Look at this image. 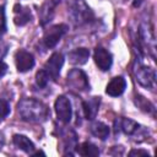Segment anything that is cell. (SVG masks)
Masks as SVG:
<instances>
[{"label":"cell","instance_id":"obj_2","mask_svg":"<svg viewBox=\"0 0 157 157\" xmlns=\"http://www.w3.org/2000/svg\"><path fill=\"white\" fill-rule=\"evenodd\" d=\"M69 13H70V17L74 21V23L77 26H82L85 23H88L94 17L93 11L86 4L85 0H74L71 2Z\"/></svg>","mask_w":157,"mask_h":157},{"label":"cell","instance_id":"obj_10","mask_svg":"<svg viewBox=\"0 0 157 157\" xmlns=\"http://www.w3.org/2000/svg\"><path fill=\"white\" fill-rule=\"evenodd\" d=\"M140 38L144 43V45L147 48V50L151 52V55L152 58H155V44H156V40H155V36H153V31L148 27L147 23H142L140 26Z\"/></svg>","mask_w":157,"mask_h":157},{"label":"cell","instance_id":"obj_26","mask_svg":"<svg viewBox=\"0 0 157 157\" xmlns=\"http://www.w3.org/2000/svg\"><path fill=\"white\" fill-rule=\"evenodd\" d=\"M144 1H145V0H134L132 5H134V7H139V6H141V4H142Z\"/></svg>","mask_w":157,"mask_h":157},{"label":"cell","instance_id":"obj_11","mask_svg":"<svg viewBox=\"0 0 157 157\" xmlns=\"http://www.w3.org/2000/svg\"><path fill=\"white\" fill-rule=\"evenodd\" d=\"M125 88H126L125 78L123 76H115L108 82V85L105 87V93L112 97H118L124 93Z\"/></svg>","mask_w":157,"mask_h":157},{"label":"cell","instance_id":"obj_4","mask_svg":"<svg viewBox=\"0 0 157 157\" xmlns=\"http://www.w3.org/2000/svg\"><path fill=\"white\" fill-rule=\"evenodd\" d=\"M66 82L67 85L76 90V91H87L90 90V82L88 77L81 69H72L67 72L66 76Z\"/></svg>","mask_w":157,"mask_h":157},{"label":"cell","instance_id":"obj_7","mask_svg":"<svg viewBox=\"0 0 157 157\" xmlns=\"http://www.w3.org/2000/svg\"><path fill=\"white\" fill-rule=\"evenodd\" d=\"M64 55L59 52L52 54V56L47 60V63L44 64V71L49 75L50 80H56L59 76H60V71H61V67L64 65Z\"/></svg>","mask_w":157,"mask_h":157},{"label":"cell","instance_id":"obj_24","mask_svg":"<svg viewBox=\"0 0 157 157\" xmlns=\"http://www.w3.org/2000/svg\"><path fill=\"white\" fill-rule=\"evenodd\" d=\"M129 155L130 156H134V155H137V156H140V155H142V156H150V153L147 151H145V150H131L129 152Z\"/></svg>","mask_w":157,"mask_h":157},{"label":"cell","instance_id":"obj_3","mask_svg":"<svg viewBox=\"0 0 157 157\" xmlns=\"http://www.w3.org/2000/svg\"><path fill=\"white\" fill-rule=\"evenodd\" d=\"M134 76L136 82H139V85H141L145 88H155L156 86V71L152 67L145 66L142 64H137V66H135L134 69Z\"/></svg>","mask_w":157,"mask_h":157},{"label":"cell","instance_id":"obj_8","mask_svg":"<svg viewBox=\"0 0 157 157\" xmlns=\"http://www.w3.org/2000/svg\"><path fill=\"white\" fill-rule=\"evenodd\" d=\"M93 60H94L96 65L98 66V69L102 70V71L109 70L110 66H112V64H113V56H112L110 52H108L103 47H97L94 49Z\"/></svg>","mask_w":157,"mask_h":157},{"label":"cell","instance_id":"obj_12","mask_svg":"<svg viewBox=\"0 0 157 157\" xmlns=\"http://www.w3.org/2000/svg\"><path fill=\"white\" fill-rule=\"evenodd\" d=\"M99 103H101L99 97H91L90 99L82 102V110L86 119L93 120L96 118L99 109Z\"/></svg>","mask_w":157,"mask_h":157},{"label":"cell","instance_id":"obj_27","mask_svg":"<svg viewBox=\"0 0 157 157\" xmlns=\"http://www.w3.org/2000/svg\"><path fill=\"white\" fill-rule=\"evenodd\" d=\"M2 145H4V137H2V135H1V132H0V150H1Z\"/></svg>","mask_w":157,"mask_h":157},{"label":"cell","instance_id":"obj_15","mask_svg":"<svg viewBox=\"0 0 157 157\" xmlns=\"http://www.w3.org/2000/svg\"><path fill=\"white\" fill-rule=\"evenodd\" d=\"M12 142L13 145L20 148L21 151L26 152V153H32L34 151V144L25 135H21V134H15L13 137H12Z\"/></svg>","mask_w":157,"mask_h":157},{"label":"cell","instance_id":"obj_18","mask_svg":"<svg viewBox=\"0 0 157 157\" xmlns=\"http://www.w3.org/2000/svg\"><path fill=\"white\" fill-rule=\"evenodd\" d=\"M77 153L85 157H97L99 155V150L96 145H93L92 142H82L78 147H77Z\"/></svg>","mask_w":157,"mask_h":157},{"label":"cell","instance_id":"obj_19","mask_svg":"<svg viewBox=\"0 0 157 157\" xmlns=\"http://www.w3.org/2000/svg\"><path fill=\"white\" fill-rule=\"evenodd\" d=\"M135 104L137 105V108H140L141 110H144L146 113H153L155 112L153 104L142 96H136L135 97Z\"/></svg>","mask_w":157,"mask_h":157},{"label":"cell","instance_id":"obj_14","mask_svg":"<svg viewBox=\"0 0 157 157\" xmlns=\"http://www.w3.org/2000/svg\"><path fill=\"white\" fill-rule=\"evenodd\" d=\"M90 58V50L86 48H77L69 53V61L72 65H83Z\"/></svg>","mask_w":157,"mask_h":157},{"label":"cell","instance_id":"obj_23","mask_svg":"<svg viewBox=\"0 0 157 157\" xmlns=\"http://www.w3.org/2000/svg\"><path fill=\"white\" fill-rule=\"evenodd\" d=\"M7 49H9V45L6 43H4L2 40H0V59H2L6 55Z\"/></svg>","mask_w":157,"mask_h":157},{"label":"cell","instance_id":"obj_1","mask_svg":"<svg viewBox=\"0 0 157 157\" xmlns=\"http://www.w3.org/2000/svg\"><path fill=\"white\" fill-rule=\"evenodd\" d=\"M17 112L22 120L28 123H43L49 118L48 107L34 98H25L18 102Z\"/></svg>","mask_w":157,"mask_h":157},{"label":"cell","instance_id":"obj_5","mask_svg":"<svg viewBox=\"0 0 157 157\" xmlns=\"http://www.w3.org/2000/svg\"><path fill=\"white\" fill-rule=\"evenodd\" d=\"M67 29H69V27L65 23H59V25H55V26H52L50 28H48L43 37L44 45L47 48H54L59 43V40L63 38V36L67 32Z\"/></svg>","mask_w":157,"mask_h":157},{"label":"cell","instance_id":"obj_6","mask_svg":"<svg viewBox=\"0 0 157 157\" xmlns=\"http://www.w3.org/2000/svg\"><path fill=\"white\" fill-rule=\"evenodd\" d=\"M54 109H55V114L58 117V119L64 123V124H69L71 121L72 118V108H71V103L69 101L67 97L65 96H59L54 103Z\"/></svg>","mask_w":157,"mask_h":157},{"label":"cell","instance_id":"obj_25","mask_svg":"<svg viewBox=\"0 0 157 157\" xmlns=\"http://www.w3.org/2000/svg\"><path fill=\"white\" fill-rule=\"evenodd\" d=\"M6 71H7V65L4 61L0 60V78L4 77V75L6 74Z\"/></svg>","mask_w":157,"mask_h":157},{"label":"cell","instance_id":"obj_9","mask_svg":"<svg viewBox=\"0 0 157 157\" xmlns=\"http://www.w3.org/2000/svg\"><path fill=\"white\" fill-rule=\"evenodd\" d=\"M15 63L18 72H26L34 66V56L29 52L21 49L15 54Z\"/></svg>","mask_w":157,"mask_h":157},{"label":"cell","instance_id":"obj_20","mask_svg":"<svg viewBox=\"0 0 157 157\" xmlns=\"http://www.w3.org/2000/svg\"><path fill=\"white\" fill-rule=\"evenodd\" d=\"M49 80H50V77H49V75L44 71V69L39 70V71L36 74V85H37L38 87H40V88H44V87L48 85Z\"/></svg>","mask_w":157,"mask_h":157},{"label":"cell","instance_id":"obj_22","mask_svg":"<svg viewBox=\"0 0 157 157\" xmlns=\"http://www.w3.org/2000/svg\"><path fill=\"white\" fill-rule=\"evenodd\" d=\"M6 31V17H5V10L4 6H0V34L5 33Z\"/></svg>","mask_w":157,"mask_h":157},{"label":"cell","instance_id":"obj_13","mask_svg":"<svg viewBox=\"0 0 157 157\" xmlns=\"http://www.w3.org/2000/svg\"><path fill=\"white\" fill-rule=\"evenodd\" d=\"M13 22L17 26H25L32 20L31 10L26 6H22L20 4H16L13 6Z\"/></svg>","mask_w":157,"mask_h":157},{"label":"cell","instance_id":"obj_21","mask_svg":"<svg viewBox=\"0 0 157 157\" xmlns=\"http://www.w3.org/2000/svg\"><path fill=\"white\" fill-rule=\"evenodd\" d=\"M9 113H10V104L5 99L0 98V118L7 117Z\"/></svg>","mask_w":157,"mask_h":157},{"label":"cell","instance_id":"obj_16","mask_svg":"<svg viewBox=\"0 0 157 157\" xmlns=\"http://www.w3.org/2000/svg\"><path fill=\"white\" fill-rule=\"evenodd\" d=\"M90 131L93 136L101 140H105L109 136V126L102 121H94L90 126Z\"/></svg>","mask_w":157,"mask_h":157},{"label":"cell","instance_id":"obj_17","mask_svg":"<svg viewBox=\"0 0 157 157\" xmlns=\"http://www.w3.org/2000/svg\"><path fill=\"white\" fill-rule=\"evenodd\" d=\"M119 126H120V129L123 130V132L126 134V135H135V134L141 129L140 124H137L135 120L129 119V118H123V119H120Z\"/></svg>","mask_w":157,"mask_h":157}]
</instances>
